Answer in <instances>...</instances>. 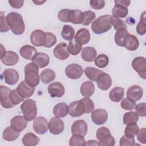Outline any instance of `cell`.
Returning a JSON list of instances; mask_svg holds the SVG:
<instances>
[{
    "instance_id": "1",
    "label": "cell",
    "mask_w": 146,
    "mask_h": 146,
    "mask_svg": "<svg viewBox=\"0 0 146 146\" xmlns=\"http://www.w3.org/2000/svg\"><path fill=\"white\" fill-rule=\"evenodd\" d=\"M7 23L15 35L22 34L25 29V23L22 15L16 12H11L6 16Z\"/></svg>"
},
{
    "instance_id": "2",
    "label": "cell",
    "mask_w": 146,
    "mask_h": 146,
    "mask_svg": "<svg viewBox=\"0 0 146 146\" xmlns=\"http://www.w3.org/2000/svg\"><path fill=\"white\" fill-rule=\"evenodd\" d=\"M111 15H104L96 19L91 25L93 32L96 34H101L110 30L112 26Z\"/></svg>"
},
{
    "instance_id": "3",
    "label": "cell",
    "mask_w": 146,
    "mask_h": 146,
    "mask_svg": "<svg viewBox=\"0 0 146 146\" xmlns=\"http://www.w3.org/2000/svg\"><path fill=\"white\" fill-rule=\"evenodd\" d=\"M25 81L30 86L35 87L39 83V67L35 64L29 63L24 68Z\"/></svg>"
},
{
    "instance_id": "4",
    "label": "cell",
    "mask_w": 146,
    "mask_h": 146,
    "mask_svg": "<svg viewBox=\"0 0 146 146\" xmlns=\"http://www.w3.org/2000/svg\"><path fill=\"white\" fill-rule=\"evenodd\" d=\"M21 110L23 114L24 117L28 121L34 120L37 114V107L36 102L33 99H28L21 105Z\"/></svg>"
},
{
    "instance_id": "5",
    "label": "cell",
    "mask_w": 146,
    "mask_h": 146,
    "mask_svg": "<svg viewBox=\"0 0 146 146\" xmlns=\"http://www.w3.org/2000/svg\"><path fill=\"white\" fill-rule=\"evenodd\" d=\"M96 137L100 145L113 146L115 144V140L107 127H102L98 128L96 131Z\"/></svg>"
},
{
    "instance_id": "6",
    "label": "cell",
    "mask_w": 146,
    "mask_h": 146,
    "mask_svg": "<svg viewBox=\"0 0 146 146\" xmlns=\"http://www.w3.org/2000/svg\"><path fill=\"white\" fill-rule=\"evenodd\" d=\"M133 68L143 79L146 78V60L144 57L137 56L134 58L132 62Z\"/></svg>"
},
{
    "instance_id": "7",
    "label": "cell",
    "mask_w": 146,
    "mask_h": 146,
    "mask_svg": "<svg viewBox=\"0 0 146 146\" xmlns=\"http://www.w3.org/2000/svg\"><path fill=\"white\" fill-rule=\"evenodd\" d=\"M11 91L9 88L6 86H0V100L1 106L5 108H11L15 106L10 100V94Z\"/></svg>"
},
{
    "instance_id": "8",
    "label": "cell",
    "mask_w": 146,
    "mask_h": 146,
    "mask_svg": "<svg viewBox=\"0 0 146 146\" xmlns=\"http://www.w3.org/2000/svg\"><path fill=\"white\" fill-rule=\"evenodd\" d=\"M46 40V34L41 30H35L30 35V41L33 45L40 47L43 46Z\"/></svg>"
},
{
    "instance_id": "9",
    "label": "cell",
    "mask_w": 146,
    "mask_h": 146,
    "mask_svg": "<svg viewBox=\"0 0 146 146\" xmlns=\"http://www.w3.org/2000/svg\"><path fill=\"white\" fill-rule=\"evenodd\" d=\"M33 128L38 134H44L48 130V123L44 117L38 116L34 119Z\"/></svg>"
},
{
    "instance_id": "10",
    "label": "cell",
    "mask_w": 146,
    "mask_h": 146,
    "mask_svg": "<svg viewBox=\"0 0 146 146\" xmlns=\"http://www.w3.org/2000/svg\"><path fill=\"white\" fill-rule=\"evenodd\" d=\"M83 72L82 67L76 63L68 65L65 69V73L67 77L71 79H77L80 78Z\"/></svg>"
},
{
    "instance_id": "11",
    "label": "cell",
    "mask_w": 146,
    "mask_h": 146,
    "mask_svg": "<svg viewBox=\"0 0 146 146\" xmlns=\"http://www.w3.org/2000/svg\"><path fill=\"white\" fill-rule=\"evenodd\" d=\"M64 128V125L63 120L59 117H53L48 123V129L50 132L54 135H59L61 133Z\"/></svg>"
},
{
    "instance_id": "12",
    "label": "cell",
    "mask_w": 146,
    "mask_h": 146,
    "mask_svg": "<svg viewBox=\"0 0 146 146\" xmlns=\"http://www.w3.org/2000/svg\"><path fill=\"white\" fill-rule=\"evenodd\" d=\"M85 113L83 103L80 100L71 103L68 106V113L72 117H79Z\"/></svg>"
},
{
    "instance_id": "13",
    "label": "cell",
    "mask_w": 146,
    "mask_h": 146,
    "mask_svg": "<svg viewBox=\"0 0 146 146\" xmlns=\"http://www.w3.org/2000/svg\"><path fill=\"white\" fill-rule=\"evenodd\" d=\"M54 56L58 59L63 60L68 58L70 53L67 50V44L65 42H61L57 44L53 50Z\"/></svg>"
},
{
    "instance_id": "14",
    "label": "cell",
    "mask_w": 146,
    "mask_h": 146,
    "mask_svg": "<svg viewBox=\"0 0 146 146\" xmlns=\"http://www.w3.org/2000/svg\"><path fill=\"white\" fill-rule=\"evenodd\" d=\"M87 132V124L83 120L75 121L71 125V133L72 135H78L84 136Z\"/></svg>"
},
{
    "instance_id": "15",
    "label": "cell",
    "mask_w": 146,
    "mask_h": 146,
    "mask_svg": "<svg viewBox=\"0 0 146 146\" xmlns=\"http://www.w3.org/2000/svg\"><path fill=\"white\" fill-rule=\"evenodd\" d=\"M47 91L51 97L60 98L64 94V87L59 82H55L50 84L47 88Z\"/></svg>"
},
{
    "instance_id": "16",
    "label": "cell",
    "mask_w": 146,
    "mask_h": 146,
    "mask_svg": "<svg viewBox=\"0 0 146 146\" xmlns=\"http://www.w3.org/2000/svg\"><path fill=\"white\" fill-rule=\"evenodd\" d=\"M143 88L137 85H133L131 86L127 92V98L133 102L139 100L143 96Z\"/></svg>"
},
{
    "instance_id": "17",
    "label": "cell",
    "mask_w": 146,
    "mask_h": 146,
    "mask_svg": "<svg viewBox=\"0 0 146 146\" xmlns=\"http://www.w3.org/2000/svg\"><path fill=\"white\" fill-rule=\"evenodd\" d=\"M91 119L95 124H103L107 120V112L104 109H96L94 110L91 113Z\"/></svg>"
},
{
    "instance_id": "18",
    "label": "cell",
    "mask_w": 146,
    "mask_h": 146,
    "mask_svg": "<svg viewBox=\"0 0 146 146\" xmlns=\"http://www.w3.org/2000/svg\"><path fill=\"white\" fill-rule=\"evenodd\" d=\"M17 91L19 95L23 98H30L34 94L35 87L28 84L25 80L22 81L18 86Z\"/></svg>"
},
{
    "instance_id": "19",
    "label": "cell",
    "mask_w": 146,
    "mask_h": 146,
    "mask_svg": "<svg viewBox=\"0 0 146 146\" xmlns=\"http://www.w3.org/2000/svg\"><path fill=\"white\" fill-rule=\"evenodd\" d=\"M28 123V121L21 115L15 116L11 120V127L18 132H21L25 129Z\"/></svg>"
},
{
    "instance_id": "20",
    "label": "cell",
    "mask_w": 146,
    "mask_h": 146,
    "mask_svg": "<svg viewBox=\"0 0 146 146\" xmlns=\"http://www.w3.org/2000/svg\"><path fill=\"white\" fill-rule=\"evenodd\" d=\"M97 85L99 89L106 91L108 90L112 84V79L110 75L103 72L96 80Z\"/></svg>"
},
{
    "instance_id": "21",
    "label": "cell",
    "mask_w": 146,
    "mask_h": 146,
    "mask_svg": "<svg viewBox=\"0 0 146 146\" xmlns=\"http://www.w3.org/2000/svg\"><path fill=\"white\" fill-rule=\"evenodd\" d=\"M33 63L38 66L39 68H43L46 67L50 62V58L48 55L44 52H37L31 59Z\"/></svg>"
},
{
    "instance_id": "22",
    "label": "cell",
    "mask_w": 146,
    "mask_h": 146,
    "mask_svg": "<svg viewBox=\"0 0 146 146\" xmlns=\"http://www.w3.org/2000/svg\"><path fill=\"white\" fill-rule=\"evenodd\" d=\"M3 74L5 82L9 85L15 84L19 80V74L14 69L7 68L3 71Z\"/></svg>"
},
{
    "instance_id": "23",
    "label": "cell",
    "mask_w": 146,
    "mask_h": 146,
    "mask_svg": "<svg viewBox=\"0 0 146 146\" xmlns=\"http://www.w3.org/2000/svg\"><path fill=\"white\" fill-rule=\"evenodd\" d=\"M90 40V34L87 29H80L75 36V41L80 45L88 43Z\"/></svg>"
},
{
    "instance_id": "24",
    "label": "cell",
    "mask_w": 146,
    "mask_h": 146,
    "mask_svg": "<svg viewBox=\"0 0 146 146\" xmlns=\"http://www.w3.org/2000/svg\"><path fill=\"white\" fill-rule=\"evenodd\" d=\"M84 13L79 10H70L68 14V22L74 24H82L84 20Z\"/></svg>"
},
{
    "instance_id": "25",
    "label": "cell",
    "mask_w": 146,
    "mask_h": 146,
    "mask_svg": "<svg viewBox=\"0 0 146 146\" xmlns=\"http://www.w3.org/2000/svg\"><path fill=\"white\" fill-rule=\"evenodd\" d=\"M1 60L6 66H14L18 63L19 56L15 52L7 51L5 55L1 58Z\"/></svg>"
},
{
    "instance_id": "26",
    "label": "cell",
    "mask_w": 146,
    "mask_h": 146,
    "mask_svg": "<svg viewBox=\"0 0 146 146\" xmlns=\"http://www.w3.org/2000/svg\"><path fill=\"white\" fill-rule=\"evenodd\" d=\"M97 52L94 47H85L82 49L81 53L82 58L86 62H91L96 58Z\"/></svg>"
},
{
    "instance_id": "27",
    "label": "cell",
    "mask_w": 146,
    "mask_h": 146,
    "mask_svg": "<svg viewBox=\"0 0 146 146\" xmlns=\"http://www.w3.org/2000/svg\"><path fill=\"white\" fill-rule=\"evenodd\" d=\"M36 53V49L30 45H25L19 50L21 56L27 60H31Z\"/></svg>"
},
{
    "instance_id": "28",
    "label": "cell",
    "mask_w": 146,
    "mask_h": 146,
    "mask_svg": "<svg viewBox=\"0 0 146 146\" xmlns=\"http://www.w3.org/2000/svg\"><path fill=\"white\" fill-rule=\"evenodd\" d=\"M139 46V42L137 37L129 34L125 39L124 47L129 51H135L138 48Z\"/></svg>"
},
{
    "instance_id": "29",
    "label": "cell",
    "mask_w": 146,
    "mask_h": 146,
    "mask_svg": "<svg viewBox=\"0 0 146 146\" xmlns=\"http://www.w3.org/2000/svg\"><path fill=\"white\" fill-rule=\"evenodd\" d=\"M68 113V107L65 103L61 102L56 104L53 108L54 115L58 117H64Z\"/></svg>"
},
{
    "instance_id": "30",
    "label": "cell",
    "mask_w": 146,
    "mask_h": 146,
    "mask_svg": "<svg viewBox=\"0 0 146 146\" xmlns=\"http://www.w3.org/2000/svg\"><path fill=\"white\" fill-rule=\"evenodd\" d=\"M80 93L84 97H90L95 91L94 84L91 81L84 82L80 87Z\"/></svg>"
},
{
    "instance_id": "31",
    "label": "cell",
    "mask_w": 146,
    "mask_h": 146,
    "mask_svg": "<svg viewBox=\"0 0 146 146\" xmlns=\"http://www.w3.org/2000/svg\"><path fill=\"white\" fill-rule=\"evenodd\" d=\"M22 141L23 144L26 146H34L39 143L40 139L33 133L29 132L23 136Z\"/></svg>"
},
{
    "instance_id": "32",
    "label": "cell",
    "mask_w": 146,
    "mask_h": 146,
    "mask_svg": "<svg viewBox=\"0 0 146 146\" xmlns=\"http://www.w3.org/2000/svg\"><path fill=\"white\" fill-rule=\"evenodd\" d=\"M124 95V89L120 87H116L112 88L110 94L109 98L113 102H119Z\"/></svg>"
},
{
    "instance_id": "33",
    "label": "cell",
    "mask_w": 146,
    "mask_h": 146,
    "mask_svg": "<svg viewBox=\"0 0 146 146\" xmlns=\"http://www.w3.org/2000/svg\"><path fill=\"white\" fill-rule=\"evenodd\" d=\"M20 135V132L14 129L11 126L7 127L5 129L3 132V139L8 141H11L16 140Z\"/></svg>"
},
{
    "instance_id": "34",
    "label": "cell",
    "mask_w": 146,
    "mask_h": 146,
    "mask_svg": "<svg viewBox=\"0 0 146 146\" xmlns=\"http://www.w3.org/2000/svg\"><path fill=\"white\" fill-rule=\"evenodd\" d=\"M55 78V72L50 68H46L43 70L40 75L41 81L44 84H48L52 82Z\"/></svg>"
},
{
    "instance_id": "35",
    "label": "cell",
    "mask_w": 146,
    "mask_h": 146,
    "mask_svg": "<svg viewBox=\"0 0 146 146\" xmlns=\"http://www.w3.org/2000/svg\"><path fill=\"white\" fill-rule=\"evenodd\" d=\"M128 34L129 33L127 29H121L117 31L115 35V41L116 44L120 47H124L125 39Z\"/></svg>"
},
{
    "instance_id": "36",
    "label": "cell",
    "mask_w": 146,
    "mask_h": 146,
    "mask_svg": "<svg viewBox=\"0 0 146 146\" xmlns=\"http://www.w3.org/2000/svg\"><path fill=\"white\" fill-rule=\"evenodd\" d=\"M128 13V10L127 7L119 4H115L112 10V17L119 18H125L127 15Z\"/></svg>"
},
{
    "instance_id": "37",
    "label": "cell",
    "mask_w": 146,
    "mask_h": 146,
    "mask_svg": "<svg viewBox=\"0 0 146 146\" xmlns=\"http://www.w3.org/2000/svg\"><path fill=\"white\" fill-rule=\"evenodd\" d=\"M103 72L102 70L92 67H87L84 70L86 76L90 80L94 82H96L98 78Z\"/></svg>"
},
{
    "instance_id": "38",
    "label": "cell",
    "mask_w": 146,
    "mask_h": 146,
    "mask_svg": "<svg viewBox=\"0 0 146 146\" xmlns=\"http://www.w3.org/2000/svg\"><path fill=\"white\" fill-rule=\"evenodd\" d=\"M61 35L64 39L66 40H71L74 37L75 30L71 26L66 25L63 27Z\"/></svg>"
},
{
    "instance_id": "39",
    "label": "cell",
    "mask_w": 146,
    "mask_h": 146,
    "mask_svg": "<svg viewBox=\"0 0 146 146\" xmlns=\"http://www.w3.org/2000/svg\"><path fill=\"white\" fill-rule=\"evenodd\" d=\"M139 120V115L133 111L127 112L123 116V123L125 125L136 123Z\"/></svg>"
},
{
    "instance_id": "40",
    "label": "cell",
    "mask_w": 146,
    "mask_h": 146,
    "mask_svg": "<svg viewBox=\"0 0 146 146\" xmlns=\"http://www.w3.org/2000/svg\"><path fill=\"white\" fill-rule=\"evenodd\" d=\"M136 31L140 35H143L146 33L145 11H144L140 15V21L136 26Z\"/></svg>"
},
{
    "instance_id": "41",
    "label": "cell",
    "mask_w": 146,
    "mask_h": 146,
    "mask_svg": "<svg viewBox=\"0 0 146 146\" xmlns=\"http://www.w3.org/2000/svg\"><path fill=\"white\" fill-rule=\"evenodd\" d=\"M86 143L83 136L78 135H72L69 141V145L70 146H84Z\"/></svg>"
},
{
    "instance_id": "42",
    "label": "cell",
    "mask_w": 146,
    "mask_h": 146,
    "mask_svg": "<svg viewBox=\"0 0 146 146\" xmlns=\"http://www.w3.org/2000/svg\"><path fill=\"white\" fill-rule=\"evenodd\" d=\"M95 65L98 67L99 68H102L106 67L109 62V59L108 57L104 54H102L99 55L94 60Z\"/></svg>"
},
{
    "instance_id": "43",
    "label": "cell",
    "mask_w": 146,
    "mask_h": 146,
    "mask_svg": "<svg viewBox=\"0 0 146 146\" xmlns=\"http://www.w3.org/2000/svg\"><path fill=\"white\" fill-rule=\"evenodd\" d=\"M139 129V126L136 123L127 125L124 131L125 136L131 138L134 137L136 135Z\"/></svg>"
},
{
    "instance_id": "44",
    "label": "cell",
    "mask_w": 146,
    "mask_h": 146,
    "mask_svg": "<svg viewBox=\"0 0 146 146\" xmlns=\"http://www.w3.org/2000/svg\"><path fill=\"white\" fill-rule=\"evenodd\" d=\"M82 49V45L79 44L75 41H70L68 45H67V50L69 53L72 55H78Z\"/></svg>"
},
{
    "instance_id": "45",
    "label": "cell",
    "mask_w": 146,
    "mask_h": 146,
    "mask_svg": "<svg viewBox=\"0 0 146 146\" xmlns=\"http://www.w3.org/2000/svg\"><path fill=\"white\" fill-rule=\"evenodd\" d=\"M111 22L115 30L116 31L120 30L121 29H127V25L125 21L120 18L112 16Z\"/></svg>"
},
{
    "instance_id": "46",
    "label": "cell",
    "mask_w": 146,
    "mask_h": 146,
    "mask_svg": "<svg viewBox=\"0 0 146 146\" xmlns=\"http://www.w3.org/2000/svg\"><path fill=\"white\" fill-rule=\"evenodd\" d=\"M10 100L14 106H16L23 102L24 100V98L19 95L17 89H14L11 90L10 94Z\"/></svg>"
},
{
    "instance_id": "47",
    "label": "cell",
    "mask_w": 146,
    "mask_h": 146,
    "mask_svg": "<svg viewBox=\"0 0 146 146\" xmlns=\"http://www.w3.org/2000/svg\"><path fill=\"white\" fill-rule=\"evenodd\" d=\"M83 103L85 108V113H88L92 112L94 110V103L88 97H85L80 99Z\"/></svg>"
},
{
    "instance_id": "48",
    "label": "cell",
    "mask_w": 146,
    "mask_h": 146,
    "mask_svg": "<svg viewBox=\"0 0 146 146\" xmlns=\"http://www.w3.org/2000/svg\"><path fill=\"white\" fill-rule=\"evenodd\" d=\"M84 13V20L82 22V25L84 26H88L95 18V14L94 12L91 10H87L83 12Z\"/></svg>"
},
{
    "instance_id": "49",
    "label": "cell",
    "mask_w": 146,
    "mask_h": 146,
    "mask_svg": "<svg viewBox=\"0 0 146 146\" xmlns=\"http://www.w3.org/2000/svg\"><path fill=\"white\" fill-rule=\"evenodd\" d=\"M46 34V40L44 44V47L46 48H50L52 47L56 42V36L51 33L47 32Z\"/></svg>"
},
{
    "instance_id": "50",
    "label": "cell",
    "mask_w": 146,
    "mask_h": 146,
    "mask_svg": "<svg viewBox=\"0 0 146 146\" xmlns=\"http://www.w3.org/2000/svg\"><path fill=\"white\" fill-rule=\"evenodd\" d=\"M121 107L125 110H133L135 109L136 104L135 102L130 100L127 98L123 99L120 103Z\"/></svg>"
},
{
    "instance_id": "51",
    "label": "cell",
    "mask_w": 146,
    "mask_h": 146,
    "mask_svg": "<svg viewBox=\"0 0 146 146\" xmlns=\"http://www.w3.org/2000/svg\"><path fill=\"white\" fill-rule=\"evenodd\" d=\"M10 27L9 26L6 17H5L4 13L3 11L0 12V31L1 33H5L9 30Z\"/></svg>"
},
{
    "instance_id": "52",
    "label": "cell",
    "mask_w": 146,
    "mask_h": 146,
    "mask_svg": "<svg viewBox=\"0 0 146 146\" xmlns=\"http://www.w3.org/2000/svg\"><path fill=\"white\" fill-rule=\"evenodd\" d=\"M120 146L129 145L133 146L135 145V140L134 137H128L125 135L121 136L120 140Z\"/></svg>"
},
{
    "instance_id": "53",
    "label": "cell",
    "mask_w": 146,
    "mask_h": 146,
    "mask_svg": "<svg viewBox=\"0 0 146 146\" xmlns=\"http://www.w3.org/2000/svg\"><path fill=\"white\" fill-rule=\"evenodd\" d=\"M90 6L95 10H100L105 6V1L103 0H91L90 1Z\"/></svg>"
},
{
    "instance_id": "54",
    "label": "cell",
    "mask_w": 146,
    "mask_h": 146,
    "mask_svg": "<svg viewBox=\"0 0 146 146\" xmlns=\"http://www.w3.org/2000/svg\"><path fill=\"white\" fill-rule=\"evenodd\" d=\"M145 106H146L145 103H141L136 105L135 108L136 113L140 116H141V117L145 116L146 115Z\"/></svg>"
},
{
    "instance_id": "55",
    "label": "cell",
    "mask_w": 146,
    "mask_h": 146,
    "mask_svg": "<svg viewBox=\"0 0 146 146\" xmlns=\"http://www.w3.org/2000/svg\"><path fill=\"white\" fill-rule=\"evenodd\" d=\"M146 129L145 128H142L140 130L139 129L136 135H137V139L138 141L142 143L145 144L146 143Z\"/></svg>"
},
{
    "instance_id": "56",
    "label": "cell",
    "mask_w": 146,
    "mask_h": 146,
    "mask_svg": "<svg viewBox=\"0 0 146 146\" xmlns=\"http://www.w3.org/2000/svg\"><path fill=\"white\" fill-rule=\"evenodd\" d=\"M69 11H70V9H62L60 11H59L58 14V19L62 22H68L67 17H68V14Z\"/></svg>"
},
{
    "instance_id": "57",
    "label": "cell",
    "mask_w": 146,
    "mask_h": 146,
    "mask_svg": "<svg viewBox=\"0 0 146 146\" xmlns=\"http://www.w3.org/2000/svg\"><path fill=\"white\" fill-rule=\"evenodd\" d=\"M9 3L10 5L13 8L19 9L23 6L24 1L23 0H10V1H9Z\"/></svg>"
},
{
    "instance_id": "58",
    "label": "cell",
    "mask_w": 146,
    "mask_h": 146,
    "mask_svg": "<svg viewBox=\"0 0 146 146\" xmlns=\"http://www.w3.org/2000/svg\"><path fill=\"white\" fill-rule=\"evenodd\" d=\"M115 4L121 5L127 7L129 6L131 3V1H115Z\"/></svg>"
},
{
    "instance_id": "59",
    "label": "cell",
    "mask_w": 146,
    "mask_h": 146,
    "mask_svg": "<svg viewBox=\"0 0 146 146\" xmlns=\"http://www.w3.org/2000/svg\"><path fill=\"white\" fill-rule=\"evenodd\" d=\"M86 145H100V144L96 140H91L87 141V142L86 143Z\"/></svg>"
},
{
    "instance_id": "60",
    "label": "cell",
    "mask_w": 146,
    "mask_h": 146,
    "mask_svg": "<svg viewBox=\"0 0 146 146\" xmlns=\"http://www.w3.org/2000/svg\"><path fill=\"white\" fill-rule=\"evenodd\" d=\"M1 56L0 58H2L6 54V50H5V48L3 47V45L1 44Z\"/></svg>"
},
{
    "instance_id": "61",
    "label": "cell",
    "mask_w": 146,
    "mask_h": 146,
    "mask_svg": "<svg viewBox=\"0 0 146 146\" xmlns=\"http://www.w3.org/2000/svg\"><path fill=\"white\" fill-rule=\"evenodd\" d=\"M46 2V1H33V2L35 3L36 5H42L43 4V3H44Z\"/></svg>"
}]
</instances>
